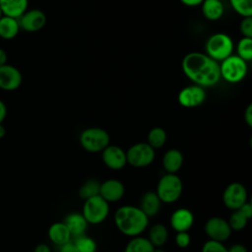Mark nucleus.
Here are the masks:
<instances>
[{"label":"nucleus","mask_w":252,"mask_h":252,"mask_svg":"<svg viewBox=\"0 0 252 252\" xmlns=\"http://www.w3.org/2000/svg\"><path fill=\"white\" fill-rule=\"evenodd\" d=\"M244 120L249 127H252V104L250 103L244 111Z\"/></svg>","instance_id":"nucleus-37"},{"label":"nucleus","mask_w":252,"mask_h":252,"mask_svg":"<svg viewBox=\"0 0 252 252\" xmlns=\"http://www.w3.org/2000/svg\"><path fill=\"white\" fill-rule=\"evenodd\" d=\"M7 53L3 48H0V66L7 64Z\"/></svg>","instance_id":"nucleus-42"},{"label":"nucleus","mask_w":252,"mask_h":252,"mask_svg":"<svg viewBox=\"0 0 252 252\" xmlns=\"http://www.w3.org/2000/svg\"><path fill=\"white\" fill-rule=\"evenodd\" d=\"M2 16H3V14H2V11H1V9H0V19L2 18Z\"/></svg>","instance_id":"nucleus-45"},{"label":"nucleus","mask_w":252,"mask_h":252,"mask_svg":"<svg viewBox=\"0 0 252 252\" xmlns=\"http://www.w3.org/2000/svg\"><path fill=\"white\" fill-rule=\"evenodd\" d=\"M125 194V187L123 183L114 178L107 179L100 183L99 195L108 203L120 201Z\"/></svg>","instance_id":"nucleus-15"},{"label":"nucleus","mask_w":252,"mask_h":252,"mask_svg":"<svg viewBox=\"0 0 252 252\" xmlns=\"http://www.w3.org/2000/svg\"><path fill=\"white\" fill-rule=\"evenodd\" d=\"M155 157V150L147 142L134 144L126 152L127 163L137 168L149 166L153 163Z\"/></svg>","instance_id":"nucleus-8"},{"label":"nucleus","mask_w":252,"mask_h":252,"mask_svg":"<svg viewBox=\"0 0 252 252\" xmlns=\"http://www.w3.org/2000/svg\"><path fill=\"white\" fill-rule=\"evenodd\" d=\"M201 252H227V248L222 244V242L209 239L203 244Z\"/></svg>","instance_id":"nucleus-32"},{"label":"nucleus","mask_w":252,"mask_h":252,"mask_svg":"<svg viewBox=\"0 0 252 252\" xmlns=\"http://www.w3.org/2000/svg\"><path fill=\"white\" fill-rule=\"evenodd\" d=\"M48 237L50 241L58 246H61L71 241V233L63 221L52 223L48 228Z\"/></svg>","instance_id":"nucleus-21"},{"label":"nucleus","mask_w":252,"mask_h":252,"mask_svg":"<svg viewBox=\"0 0 252 252\" xmlns=\"http://www.w3.org/2000/svg\"><path fill=\"white\" fill-rule=\"evenodd\" d=\"M232 9L240 16L252 17V0H229Z\"/></svg>","instance_id":"nucleus-31"},{"label":"nucleus","mask_w":252,"mask_h":252,"mask_svg":"<svg viewBox=\"0 0 252 252\" xmlns=\"http://www.w3.org/2000/svg\"><path fill=\"white\" fill-rule=\"evenodd\" d=\"M220 78L230 84L241 82L247 74V62L237 55H230L220 64Z\"/></svg>","instance_id":"nucleus-7"},{"label":"nucleus","mask_w":252,"mask_h":252,"mask_svg":"<svg viewBox=\"0 0 252 252\" xmlns=\"http://www.w3.org/2000/svg\"><path fill=\"white\" fill-rule=\"evenodd\" d=\"M161 163L167 173H176L183 164V155L177 149H170L163 155Z\"/></svg>","instance_id":"nucleus-20"},{"label":"nucleus","mask_w":252,"mask_h":252,"mask_svg":"<svg viewBox=\"0 0 252 252\" xmlns=\"http://www.w3.org/2000/svg\"><path fill=\"white\" fill-rule=\"evenodd\" d=\"M182 4H184L185 6H188V7H196V6H199L203 3L204 0H180Z\"/></svg>","instance_id":"nucleus-41"},{"label":"nucleus","mask_w":252,"mask_h":252,"mask_svg":"<svg viewBox=\"0 0 252 252\" xmlns=\"http://www.w3.org/2000/svg\"><path fill=\"white\" fill-rule=\"evenodd\" d=\"M206 54L217 62H221L232 54L233 41L231 37L223 32L212 34L205 43Z\"/></svg>","instance_id":"nucleus-4"},{"label":"nucleus","mask_w":252,"mask_h":252,"mask_svg":"<svg viewBox=\"0 0 252 252\" xmlns=\"http://www.w3.org/2000/svg\"><path fill=\"white\" fill-rule=\"evenodd\" d=\"M167 139V135L164 129L160 127H155L150 130L147 137V143L154 149L161 148Z\"/></svg>","instance_id":"nucleus-26"},{"label":"nucleus","mask_w":252,"mask_h":252,"mask_svg":"<svg viewBox=\"0 0 252 252\" xmlns=\"http://www.w3.org/2000/svg\"><path fill=\"white\" fill-rule=\"evenodd\" d=\"M204 231L209 239L219 242L227 240L232 232L227 220L220 217L210 218L204 225Z\"/></svg>","instance_id":"nucleus-10"},{"label":"nucleus","mask_w":252,"mask_h":252,"mask_svg":"<svg viewBox=\"0 0 252 252\" xmlns=\"http://www.w3.org/2000/svg\"><path fill=\"white\" fill-rule=\"evenodd\" d=\"M100 183L96 179H88L79 188L78 194L82 200H87L94 196L99 195Z\"/></svg>","instance_id":"nucleus-27"},{"label":"nucleus","mask_w":252,"mask_h":252,"mask_svg":"<svg viewBox=\"0 0 252 252\" xmlns=\"http://www.w3.org/2000/svg\"><path fill=\"white\" fill-rule=\"evenodd\" d=\"M169 221L176 232L188 231L194 223V215L189 209L179 208L171 214Z\"/></svg>","instance_id":"nucleus-16"},{"label":"nucleus","mask_w":252,"mask_h":252,"mask_svg":"<svg viewBox=\"0 0 252 252\" xmlns=\"http://www.w3.org/2000/svg\"><path fill=\"white\" fill-rule=\"evenodd\" d=\"M20 24L18 19L2 16L0 19V37L6 40L15 38L20 32Z\"/></svg>","instance_id":"nucleus-23"},{"label":"nucleus","mask_w":252,"mask_h":252,"mask_svg":"<svg viewBox=\"0 0 252 252\" xmlns=\"http://www.w3.org/2000/svg\"><path fill=\"white\" fill-rule=\"evenodd\" d=\"M248 220H249L239 210H235L230 215L227 222H228L231 230L240 231V230L245 228V226L247 225Z\"/></svg>","instance_id":"nucleus-30"},{"label":"nucleus","mask_w":252,"mask_h":252,"mask_svg":"<svg viewBox=\"0 0 252 252\" xmlns=\"http://www.w3.org/2000/svg\"><path fill=\"white\" fill-rule=\"evenodd\" d=\"M206 92L203 87L191 85L183 88L177 96L180 105L186 108H194L201 105L206 99Z\"/></svg>","instance_id":"nucleus-11"},{"label":"nucleus","mask_w":252,"mask_h":252,"mask_svg":"<svg viewBox=\"0 0 252 252\" xmlns=\"http://www.w3.org/2000/svg\"><path fill=\"white\" fill-rule=\"evenodd\" d=\"M161 207V201L158 197L156 192L148 191L143 194L139 208L145 213L148 218L155 217L158 214Z\"/></svg>","instance_id":"nucleus-19"},{"label":"nucleus","mask_w":252,"mask_h":252,"mask_svg":"<svg viewBox=\"0 0 252 252\" xmlns=\"http://www.w3.org/2000/svg\"><path fill=\"white\" fill-rule=\"evenodd\" d=\"M33 252H51V249L46 243H38L34 247Z\"/></svg>","instance_id":"nucleus-40"},{"label":"nucleus","mask_w":252,"mask_h":252,"mask_svg":"<svg viewBox=\"0 0 252 252\" xmlns=\"http://www.w3.org/2000/svg\"><path fill=\"white\" fill-rule=\"evenodd\" d=\"M20 29L29 32H35L40 31L46 24L45 14L38 9L27 10L19 19Z\"/></svg>","instance_id":"nucleus-12"},{"label":"nucleus","mask_w":252,"mask_h":252,"mask_svg":"<svg viewBox=\"0 0 252 252\" xmlns=\"http://www.w3.org/2000/svg\"><path fill=\"white\" fill-rule=\"evenodd\" d=\"M175 243L179 248H187L191 243V236L188 231H180L175 235Z\"/></svg>","instance_id":"nucleus-34"},{"label":"nucleus","mask_w":252,"mask_h":252,"mask_svg":"<svg viewBox=\"0 0 252 252\" xmlns=\"http://www.w3.org/2000/svg\"><path fill=\"white\" fill-rule=\"evenodd\" d=\"M237 56L248 62L252 59V38L242 37L236 46Z\"/></svg>","instance_id":"nucleus-28"},{"label":"nucleus","mask_w":252,"mask_h":252,"mask_svg":"<svg viewBox=\"0 0 252 252\" xmlns=\"http://www.w3.org/2000/svg\"><path fill=\"white\" fill-rule=\"evenodd\" d=\"M79 252H96V242L94 238L83 234L78 236L74 242Z\"/></svg>","instance_id":"nucleus-29"},{"label":"nucleus","mask_w":252,"mask_h":252,"mask_svg":"<svg viewBox=\"0 0 252 252\" xmlns=\"http://www.w3.org/2000/svg\"><path fill=\"white\" fill-rule=\"evenodd\" d=\"M181 67L190 81L203 88L213 87L220 79V63L206 53L190 52L186 54L182 59Z\"/></svg>","instance_id":"nucleus-1"},{"label":"nucleus","mask_w":252,"mask_h":252,"mask_svg":"<svg viewBox=\"0 0 252 252\" xmlns=\"http://www.w3.org/2000/svg\"><path fill=\"white\" fill-rule=\"evenodd\" d=\"M29 0H0L3 16L19 19L28 10Z\"/></svg>","instance_id":"nucleus-18"},{"label":"nucleus","mask_w":252,"mask_h":252,"mask_svg":"<svg viewBox=\"0 0 252 252\" xmlns=\"http://www.w3.org/2000/svg\"><path fill=\"white\" fill-rule=\"evenodd\" d=\"M101 153L103 163L112 170L122 169L127 164L126 152L118 146L108 145Z\"/></svg>","instance_id":"nucleus-14"},{"label":"nucleus","mask_w":252,"mask_h":252,"mask_svg":"<svg viewBox=\"0 0 252 252\" xmlns=\"http://www.w3.org/2000/svg\"><path fill=\"white\" fill-rule=\"evenodd\" d=\"M63 222L69 229L71 235L76 236V237L85 234L86 230L88 228V224H89L87 222V220H85L84 216L82 215V213L80 214L77 212L68 214L66 216V218L64 219Z\"/></svg>","instance_id":"nucleus-17"},{"label":"nucleus","mask_w":252,"mask_h":252,"mask_svg":"<svg viewBox=\"0 0 252 252\" xmlns=\"http://www.w3.org/2000/svg\"><path fill=\"white\" fill-rule=\"evenodd\" d=\"M59 252H79V251L76 248L74 242L69 241V242H67V243H65V244L60 246Z\"/></svg>","instance_id":"nucleus-36"},{"label":"nucleus","mask_w":252,"mask_h":252,"mask_svg":"<svg viewBox=\"0 0 252 252\" xmlns=\"http://www.w3.org/2000/svg\"><path fill=\"white\" fill-rule=\"evenodd\" d=\"M227 252H247V248L241 243H235L227 249Z\"/></svg>","instance_id":"nucleus-38"},{"label":"nucleus","mask_w":252,"mask_h":252,"mask_svg":"<svg viewBox=\"0 0 252 252\" xmlns=\"http://www.w3.org/2000/svg\"><path fill=\"white\" fill-rule=\"evenodd\" d=\"M247 197V189L242 183L231 182L223 190L222 203L227 209L235 211L248 201Z\"/></svg>","instance_id":"nucleus-9"},{"label":"nucleus","mask_w":252,"mask_h":252,"mask_svg":"<svg viewBox=\"0 0 252 252\" xmlns=\"http://www.w3.org/2000/svg\"><path fill=\"white\" fill-rule=\"evenodd\" d=\"M154 252H165L161 247H158V248H155Z\"/></svg>","instance_id":"nucleus-44"},{"label":"nucleus","mask_w":252,"mask_h":252,"mask_svg":"<svg viewBox=\"0 0 252 252\" xmlns=\"http://www.w3.org/2000/svg\"><path fill=\"white\" fill-rule=\"evenodd\" d=\"M23 81V76L20 70L9 64L0 66V89L11 92L17 90Z\"/></svg>","instance_id":"nucleus-13"},{"label":"nucleus","mask_w":252,"mask_h":252,"mask_svg":"<svg viewBox=\"0 0 252 252\" xmlns=\"http://www.w3.org/2000/svg\"><path fill=\"white\" fill-rule=\"evenodd\" d=\"M155 248L162 247L168 238V230L162 223H156L151 226L149 230V237H147Z\"/></svg>","instance_id":"nucleus-24"},{"label":"nucleus","mask_w":252,"mask_h":252,"mask_svg":"<svg viewBox=\"0 0 252 252\" xmlns=\"http://www.w3.org/2000/svg\"><path fill=\"white\" fill-rule=\"evenodd\" d=\"M5 134H6V129H5V127H4L2 124H0V139L4 138Z\"/></svg>","instance_id":"nucleus-43"},{"label":"nucleus","mask_w":252,"mask_h":252,"mask_svg":"<svg viewBox=\"0 0 252 252\" xmlns=\"http://www.w3.org/2000/svg\"><path fill=\"white\" fill-rule=\"evenodd\" d=\"M7 116V106L3 100L0 99V124L3 123Z\"/></svg>","instance_id":"nucleus-39"},{"label":"nucleus","mask_w":252,"mask_h":252,"mask_svg":"<svg viewBox=\"0 0 252 252\" xmlns=\"http://www.w3.org/2000/svg\"><path fill=\"white\" fill-rule=\"evenodd\" d=\"M109 141L107 131L99 127L87 128L80 135V144L89 153L102 152L109 145Z\"/></svg>","instance_id":"nucleus-6"},{"label":"nucleus","mask_w":252,"mask_h":252,"mask_svg":"<svg viewBox=\"0 0 252 252\" xmlns=\"http://www.w3.org/2000/svg\"><path fill=\"white\" fill-rule=\"evenodd\" d=\"M239 30L243 37L252 38V17H244L240 22Z\"/></svg>","instance_id":"nucleus-33"},{"label":"nucleus","mask_w":252,"mask_h":252,"mask_svg":"<svg viewBox=\"0 0 252 252\" xmlns=\"http://www.w3.org/2000/svg\"><path fill=\"white\" fill-rule=\"evenodd\" d=\"M183 183L181 178L175 173H165L157 185V195L161 203L171 204L176 202L182 195Z\"/></svg>","instance_id":"nucleus-3"},{"label":"nucleus","mask_w":252,"mask_h":252,"mask_svg":"<svg viewBox=\"0 0 252 252\" xmlns=\"http://www.w3.org/2000/svg\"><path fill=\"white\" fill-rule=\"evenodd\" d=\"M201 7L204 17L209 21L220 20L224 12L221 0H204Z\"/></svg>","instance_id":"nucleus-22"},{"label":"nucleus","mask_w":252,"mask_h":252,"mask_svg":"<svg viewBox=\"0 0 252 252\" xmlns=\"http://www.w3.org/2000/svg\"><path fill=\"white\" fill-rule=\"evenodd\" d=\"M155 247L147 237H132L126 244L124 252H154Z\"/></svg>","instance_id":"nucleus-25"},{"label":"nucleus","mask_w":252,"mask_h":252,"mask_svg":"<svg viewBox=\"0 0 252 252\" xmlns=\"http://www.w3.org/2000/svg\"><path fill=\"white\" fill-rule=\"evenodd\" d=\"M114 223L117 229L126 236L135 237L143 233L149 224V218L136 206L125 205L114 213Z\"/></svg>","instance_id":"nucleus-2"},{"label":"nucleus","mask_w":252,"mask_h":252,"mask_svg":"<svg viewBox=\"0 0 252 252\" xmlns=\"http://www.w3.org/2000/svg\"><path fill=\"white\" fill-rule=\"evenodd\" d=\"M248 220L251 219L252 217V205L249 201L245 202L239 209H238Z\"/></svg>","instance_id":"nucleus-35"},{"label":"nucleus","mask_w":252,"mask_h":252,"mask_svg":"<svg viewBox=\"0 0 252 252\" xmlns=\"http://www.w3.org/2000/svg\"><path fill=\"white\" fill-rule=\"evenodd\" d=\"M109 214V203L100 195L94 196L84 201L82 215L88 223L99 224L103 222Z\"/></svg>","instance_id":"nucleus-5"}]
</instances>
